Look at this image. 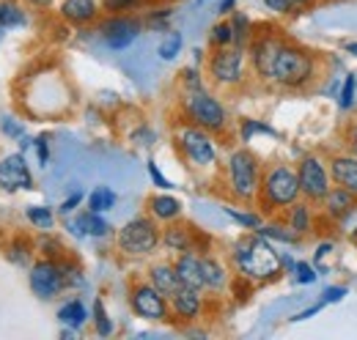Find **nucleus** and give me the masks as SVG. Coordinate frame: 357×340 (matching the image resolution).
Listing matches in <instances>:
<instances>
[{
	"label": "nucleus",
	"instance_id": "f257e3e1",
	"mask_svg": "<svg viewBox=\"0 0 357 340\" xmlns=\"http://www.w3.org/2000/svg\"><path fill=\"white\" fill-rule=\"evenodd\" d=\"M316 72H319V61L311 49L289 42V39H280L272 61H269L264 80L283 91H300L316 80Z\"/></svg>",
	"mask_w": 357,
	"mask_h": 340
},
{
	"label": "nucleus",
	"instance_id": "f03ea898",
	"mask_svg": "<svg viewBox=\"0 0 357 340\" xmlns=\"http://www.w3.org/2000/svg\"><path fill=\"white\" fill-rule=\"evenodd\" d=\"M231 261H234L236 272L245 275V277H250L253 283L275 280L280 275V269H283V261L269 247L267 239L261 233H245V236H239L234 242Z\"/></svg>",
	"mask_w": 357,
	"mask_h": 340
},
{
	"label": "nucleus",
	"instance_id": "7ed1b4c3",
	"mask_svg": "<svg viewBox=\"0 0 357 340\" xmlns=\"http://www.w3.org/2000/svg\"><path fill=\"white\" fill-rule=\"evenodd\" d=\"M294 201H300L297 170L283 165V162L261 168V184H259V198H256L259 212L272 217V214L283 212L286 206H291Z\"/></svg>",
	"mask_w": 357,
	"mask_h": 340
},
{
	"label": "nucleus",
	"instance_id": "20e7f679",
	"mask_svg": "<svg viewBox=\"0 0 357 340\" xmlns=\"http://www.w3.org/2000/svg\"><path fill=\"white\" fill-rule=\"evenodd\" d=\"M228 192L236 203H256L259 184H261V162L250 148H236L228 154L225 162Z\"/></svg>",
	"mask_w": 357,
	"mask_h": 340
},
{
	"label": "nucleus",
	"instance_id": "39448f33",
	"mask_svg": "<svg viewBox=\"0 0 357 340\" xmlns=\"http://www.w3.org/2000/svg\"><path fill=\"white\" fill-rule=\"evenodd\" d=\"M181 110H184L187 124H195V127L206 129L212 134H223L225 129H228V113H225V107L220 105V99H215L206 88L184 91Z\"/></svg>",
	"mask_w": 357,
	"mask_h": 340
},
{
	"label": "nucleus",
	"instance_id": "423d86ee",
	"mask_svg": "<svg viewBox=\"0 0 357 340\" xmlns=\"http://www.w3.org/2000/svg\"><path fill=\"white\" fill-rule=\"evenodd\" d=\"M160 236L162 231L157 228V219L149 214V217H135L130 219L119 236H116V245L124 255H132V258H143V255H151L160 247Z\"/></svg>",
	"mask_w": 357,
	"mask_h": 340
},
{
	"label": "nucleus",
	"instance_id": "0eeeda50",
	"mask_svg": "<svg viewBox=\"0 0 357 340\" xmlns=\"http://www.w3.org/2000/svg\"><path fill=\"white\" fill-rule=\"evenodd\" d=\"M176 146L181 151V157L195 168H209L218 160V146L212 140V132L195 127V124H184L178 129Z\"/></svg>",
	"mask_w": 357,
	"mask_h": 340
},
{
	"label": "nucleus",
	"instance_id": "6e6552de",
	"mask_svg": "<svg viewBox=\"0 0 357 340\" xmlns=\"http://www.w3.org/2000/svg\"><path fill=\"white\" fill-rule=\"evenodd\" d=\"M209 77L215 85L234 88L245 80V47L236 44H225L215 47V52L209 55Z\"/></svg>",
	"mask_w": 357,
	"mask_h": 340
},
{
	"label": "nucleus",
	"instance_id": "1a4fd4ad",
	"mask_svg": "<svg viewBox=\"0 0 357 340\" xmlns=\"http://www.w3.org/2000/svg\"><path fill=\"white\" fill-rule=\"evenodd\" d=\"M297 178H300V195L311 206L324 203V198L330 192V170L319 157H313V154L303 157L297 165Z\"/></svg>",
	"mask_w": 357,
	"mask_h": 340
},
{
	"label": "nucleus",
	"instance_id": "9d476101",
	"mask_svg": "<svg viewBox=\"0 0 357 340\" xmlns=\"http://www.w3.org/2000/svg\"><path fill=\"white\" fill-rule=\"evenodd\" d=\"M160 242L171 250V253H209V236L204 231H198L192 222L184 219H171L160 236Z\"/></svg>",
	"mask_w": 357,
	"mask_h": 340
},
{
	"label": "nucleus",
	"instance_id": "9b49d317",
	"mask_svg": "<svg viewBox=\"0 0 357 340\" xmlns=\"http://www.w3.org/2000/svg\"><path fill=\"white\" fill-rule=\"evenodd\" d=\"M130 307L135 310V316H140L146 321H168L171 318L168 297H162L146 280H132L130 283Z\"/></svg>",
	"mask_w": 357,
	"mask_h": 340
},
{
	"label": "nucleus",
	"instance_id": "f8f14e48",
	"mask_svg": "<svg viewBox=\"0 0 357 340\" xmlns=\"http://www.w3.org/2000/svg\"><path fill=\"white\" fill-rule=\"evenodd\" d=\"M28 283H31V291L39 299H55L63 288V272H61V263L52 261V258H39L31 263V275H28Z\"/></svg>",
	"mask_w": 357,
	"mask_h": 340
},
{
	"label": "nucleus",
	"instance_id": "ddd939ff",
	"mask_svg": "<svg viewBox=\"0 0 357 340\" xmlns=\"http://www.w3.org/2000/svg\"><path fill=\"white\" fill-rule=\"evenodd\" d=\"M143 22L135 20V17H127V14H110L105 22H99V36L105 39L107 47L113 49H124L137 39Z\"/></svg>",
	"mask_w": 357,
	"mask_h": 340
},
{
	"label": "nucleus",
	"instance_id": "4468645a",
	"mask_svg": "<svg viewBox=\"0 0 357 340\" xmlns=\"http://www.w3.org/2000/svg\"><path fill=\"white\" fill-rule=\"evenodd\" d=\"M0 190L17 192V190H33V176L22 154H8L0 160Z\"/></svg>",
	"mask_w": 357,
	"mask_h": 340
},
{
	"label": "nucleus",
	"instance_id": "2eb2a0df",
	"mask_svg": "<svg viewBox=\"0 0 357 340\" xmlns=\"http://www.w3.org/2000/svg\"><path fill=\"white\" fill-rule=\"evenodd\" d=\"M324 217L330 219V222H344L347 217H352L357 209V192L352 190H347V187H330V192H327V198H324Z\"/></svg>",
	"mask_w": 357,
	"mask_h": 340
},
{
	"label": "nucleus",
	"instance_id": "dca6fc26",
	"mask_svg": "<svg viewBox=\"0 0 357 340\" xmlns=\"http://www.w3.org/2000/svg\"><path fill=\"white\" fill-rule=\"evenodd\" d=\"M168 304H171V313L176 318H181V321H195L204 313V297H201V291L187 288V286H181L176 294L168 299Z\"/></svg>",
	"mask_w": 357,
	"mask_h": 340
},
{
	"label": "nucleus",
	"instance_id": "f3484780",
	"mask_svg": "<svg viewBox=\"0 0 357 340\" xmlns=\"http://www.w3.org/2000/svg\"><path fill=\"white\" fill-rule=\"evenodd\" d=\"M330 181L357 192V154H335L330 157Z\"/></svg>",
	"mask_w": 357,
	"mask_h": 340
},
{
	"label": "nucleus",
	"instance_id": "a211bd4d",
	"mask_svg": "<svg viewBox=\"0 0 357 340\" xmlns=\"http://www.w3.org/2000/svg\"><path fill=\"white\" fill-rule=\"evenodd\" d=\"M174 266H176V275L178 280H181V286L195 288V291H204L206 288L204 286V266H201V255L198 253H178Z\"/></svg>",
	"mask_w": 357,
	"mask_h": 340
},
{
	"label": "nucleus",
	"instance_id": "6ab92c4d",
	"mask_svg": "<svg viewBox=\"0 0 357 340\" xmlns=\"http://www.w3.org/2000/svg\"><path fill=\"white\" fill-rule=\"evenodd\" d=\"M283 222H286V228L294 231L300 239H303L305 233H311L313 222H316L311 212V203H308V201H303V203L294 201L291 206H286V209H283Z\"/></svg>",
	"mask_w": 357,
	"mask_h": 340
},
{
	"label": "nucleus",
	"instance_id": "aec40b11",
	"mask_svg": "<svg viewBox=\"0 0 357 340\" xmlns=\"http://www.w3.org/2000/svg\"><path fill=\"white\" fill-rule=\"evenodd\" d=\"M61 17L69 25H91L99 17V6H96V0H63Z\"/></svg>",
	"mask_w": 357,
	"mask_h": 340
},
{
	"label": "nucleus",
	"instance_id": "412c9836",
	"mask_svg": "<svg viewBox=\"0 0 357 340\" xmlns=\"http://www.w3.org/2000/svg\"><path fill=\"white\" fill-rule=\"evenodd\" d=\"M149 283H151L162 297H168V299L181 288V280H178L174 263H154V266L149 269Z\"/></svg>",
	"mask_w": 357,
	"mask_h": 340
},
{
	"label": "nucleus",
	"instance_id": "4be33fe9",
	"mask_svg": "<svg viewBox=\"0 0 357 340\" xmlns=\"http://www.w3.org/2000/svg\"><path fill=\"white\" fill-rule=\"evenodd\" d=\"M201 266H204V286H206V291H215V294L225 291L231 277H228V269H225L223 261L215 258V255L204 253L201 255Z\"/></svg>",
	"mask_w": 357,
	"mask_h": 340
},
{
	"label": "nucleus",
	"instance_id": "5701e85b",
	"mask_svg": "<svg viewBox=\"0 0 357 340\" xmlns=\"http://www.w3.org/2000/svg\"><path fill=\"white\" fill-rule=\"evenodd\" d=\"M69 231L75 233V236H107L110 233V225L99 217V212H83V214H77L72 222H69Z\"/></svg>",
	"mask_w": 357,
	"mask_h": 340
},
{
	"label": "nucleus",
	"instance_id": "b1692460",
	"mask_svg": "<svg viewBox=\"0 0 357 340\" xmlns=\"http://www.w3.org/2000/svg\"><path fill=\"white\" fill-rule=\"evenodd\" d=\"M146 209L157 222H171L181 217V203L171 195H149L146 198Z\"/></svg>",
	"mask_w": 357,
	"mask_h": 340
},
{
	"label": "nucleus",
	"instance_id": "393cba45",
	"mask_svg": "<svg viewBox=\"0 0 357 340\" xmlns=\"http://www.w3.org/2000/svg\"><path fill=\"white\" fill-rule=\"evenodd\" d=\"M33 250H36V242L17 233L11 236L8 247H6V258L14 263V266H31V258H33Z\"/></svg>",
	"mask_w": 357,
	"mask_h": 340
},
{
	"label": "nucleus",
	"instance_id": "a878e982",
	"mask_svg": "<svg viewBox=\"0 0 357 340\" xmlns=\"http://www.w3.org/2000/svg\"><path fill=\"white\" fill-rule=\"evenodd\" d=\"M58 318H61V324H66L69 330H80V327L89 321V310H86V304H83L80 299H69L66 304H61Z\"/></svg>",
	"mask_w": 357,
	"mask_h": 340
},
{
	"label": "nucleus",
	"instance_id": "bb28decb",
	"mask_svg": "<svg viewBox=\"0 0 357 340\" xmlns=\"http://www.w3.org/2000/svg\"><path fill=\"white\" fill-rule=\"evenodd\" d=\"M0 25L3 28H20V25H25V11L14 0H0Z\"/></svg>",
	"mask_w": 357,
	"mask_h": 340
},
{
	"label": "nucleus",
	"instance_id": "cd10ccee",
	"mask_svg": "<svg viewBox=\"0 0 357 340\" xmlns=\"http://www.w3.org/2000/svg\"><path fill=\"white\" fill-rule=\"evenodd\" d=\"M116 206V192L113 190H107V187H96L93 192H91L89 198V209L91 212H107V209H113Z\"/></svg>",
	"mask_w": 357,
	"mask_h": 340
},
{
	"label": "nucleus",
	"instance_id": "c85d7f7f",
	"mask_svg": "<svg viewBox=\"0 0 357 340\" xmlns=\"http://www.w3.org/2000/svg\"><path fill=\"white\" fill-rule=\"evenodd\" d=\"M25 217H28L31 225H36L39 231H50V228L55 225V214H52V209H47V206H28V209H25Z\"/></svg>",
	"mask_w": 357,
	"mask_h": 340
},
{
	"label": "nucleus",
	"instance_id": "c756f323",
	"mask_svg": "<svg viewBox=\"0 0 357 340\" xmlns=\"http://www.w3.org/2000/svg\"><path fill=\"white\" fill-rule=\"evenodd\" d=\"M231 28H234V44H236V47H248V44H250L253 31H250V20H248L245 14H234Z\"/></svg>",
	"mask_w": 357,
	"mask_h": 340
},
{
	"label": "nucleus",
	"instance_id": "7c9ffc66",
	"mask_svg": "<svg viewBox=\"0 0 357 340\" xmlns=\"http://www.w3.org/2000/svg\"><path fill=\"white\" fill-rule=\"evenodd\" d=\"M160 58L162 61H174L178 52H181V33H176V31H171L165 39H162V44H160Z\"/></svg>",
	"mask_w": 357,
	"mask_h": 340
},
{
	"label": "nucleus",
	"instance_id": "2f4dec72",
	"mask_svg": "<svg viewBox=\"0 0 357 340\" xmlns=\"http://www.w3.org/2000/svg\"><path fill=\"white\" fill-rule=\"evenodd\" d=\"M93 324H96V335H102V338H107V335L113 332V324H110V318H107V313H105L102 299L93 302Z\"/></svg>",
	"mask_w": 357,
	"mask_h": 340
},
{
	"label": "nucleus",
	"instance_id": "473e14b6",
	"mask_svg": "<svg viewBox=\"0 0 357 340\" xmlns=\"http://www.w3.org/2000/svg\"><path fill=\"white\" fill-rule=\"evenodd\" d=\"M209 44L212 47H225V44H234V28L231 22H218L209 33Z\"/></svg>",
	"mask_w": 357,
	"mask_h": 340
},
{
	"label": "nucleus",
	"instance_id": "72a5a7b5",
	"mask_svg": "<svg viewBox=\"0 0 357 340\" xmlns=\"http://www.w3.org/2000/svg\"><path fill=\"white\" fill-rule=\"evenodd\" d=\"M39 253L45 255V258H52V261H63V258H66V247H63L58 239L45 236V239L39 242Z\"/></svg>",
	"mask_w": 357,
	"mask_h": 340
},
{
	"label": "nucleus",
	"instance_id": "f704fd0d",
	"mask_svg": "<svg viewBox=\"0 0 357 340\" xmlns=\"http://www.w3.org/2000/svg\"><path fill=\"white\" fill-rule=\"evenodd\" d=\"M259 233H261V236H267V239H280V242H289V245L300 242V236H297L294 231L280 228V225H267V228H259Z\"/></svg>",
	"mask_w": 357,
	"mask_h": 340
},
{
	"label": "nucleus",
	"instance_id": "c9c22d12",
	"mask_svg": "<svg viewBox=\"0 0 357 340\" xmlns=\"http://www.w3.org/2000/svg\"><path fill=\"white\" fill-rule=\"evenodd\" d=\"M143 0H102V8L107 11V14H127V11H132L137 8Z\"/></svg>",
	"mask_w": 357,
	"mask_h": 340
},
{
	"label": "nucleus",
	"instance_id": "e433bc0d",
	"mask_svg": "<svg viewBox=\"0 0 357 340\" xmlns=\"http://www.w3.org/2000/svg\"><path fill=\"white\" fill-rule=\"evenodd\" d=\"M225 214L231 217V219H236L239 225H245V228H261V214H245V212H236V209H225Z\"/></svg>",
	"mask_w": 357,
	"mask_h": 340
},
{
	"label": "nucleus",
	"instance_id": "4c0bfd02",
	"mask_svg": "<svg viewBox=\"0 0 357 340\" xmlns=\"http://www.w3.org/2000/svg\"><path fill=\"white\" fill-rule=\"evenodd\" d=\"M355 105V75H347V83L341 91V110H352Z\"/></svg>",
	"mask_w": 357,
	"mask_h": 340
},
{
	"label": "nucleus",
	"instance_id": "58836bf2",
	"mask_svg": "<svg viewBox=\"0 0 357 340\" xmlns=\"http://www.w3.org/2000/svg\"><path fill=\"white\" fill-rule=\"evenodd\" d=\"M168 20H171V8H160L146 20V25L154 31H162V28H168Z\"/></svg>",
	"mask_w": 357,
	"mask_h": 340
},
{
	"label": "nucleus",
	"instance_id": "ea45409f",
	"mask_svg": "<svg viewBox=\"0 0 357 340\" xmlns=\"http://www.w3.org/2000/svg\"><path fill=\"white\" fill-rule=\"evenodd\" d=\"M181 85H184V91H198V88H204V80H201L198 69H184V72H181Z\"/></svg>",
	"mask_w": 357,
	"mask_h": 340
},
{
	"label": "nucleus",
	"instance_id": "a19ab883",
	"mask_svg": "<svg viewBox=\"0 0 357 340\" xmlns=\"http://www.w3.org/2000/svg\"><path fill=\"white\" fill-rule=\"evenodd\" d=\"M264 6L275 14H294V3L291 0H264Z\"/></svg>",
	"mask_w": 357,
	"mask_h": 340
},
{
	"label": "nucleus",
	"instance_id": "79ce46f5",
	"mask_svg": "<svg viewBox=\"0 0 357 340\" xmlns=\"http://www.w3.org/2000/svg\"><path fill=\"white\" fill-rule=\"evenodd\" d=\"M33 146H36V151H39V162L47 165V162H50V134H39Z\"/></svg>",
	"mask_w": 357,
	"mask_h": 340
},
{
	"label": "nucleus",
	"instance_id": "37998d69",
	"mask_svg": "<svg viewBox=\"0 0 357 340\" xmlns=\"http://www.w3.org/2000/svg\"><path fill=\"white\" fill-rule=\"evenodd\" d=\"M294 275H297V283H305V286L316 280V272H313L308 263H297L294 266Z\"/></svg>",
	"mask_w": 357,
	"mask_h": 340
},
{
	"label": "nucleus",
	"instance_id": "c03bdc74",
	"mask_svg": "<svg viewBox=\"0 0 357 340\" xmlns=\"http://www.w3.org/2000/svg\"><path fill=\"white\" fill-rule=\"evenodd\" d=\"M149 176H151V181H154L157 187H162V190H168V187H171V181H168V178H165V176L157 170V165H154V162H149Z\"/></svg>",
	"mask_w": 357,
	"mask_h": 340
},
{
	"label": "nucleus",
	"instance_id": "a18cd8bd",
	"mask_svg": "<svg viewBox=\"0 0 357 340\" xmlns=\"http://www.w3.org/2000/svg\"><path fill=\"white\" fill-rule=\"evenodd\" d=\"M347 146H349V154H357V118L347 129Z\"/></svg>",
	"mask_w": 357,
	"mask_h": 340
},
{
	"label": "nucleus",
	"instance_id": "49530a36",
	"mask_svg": "<svg viewBox=\"0 0 357 340\" xmlns=\"http://www.w3.org/2000/svg\"><path fill=\"white\" fill-rule=\"evenodd\" d=\"M321 297H324V302H338L341 297H347V288H327ZM324 302H321V304H324Z\"/></svg>",
	"mask_w": 357,
	"mask_h": 340
},
{
	"label": "nucleus",
	"instance_id": "de8ad7c7",
	"mask_svg": "<svg viewBox=\"0 0 357 340\" xmlns=\"http://www.w3.org/2000/svg\"><path fill=\"white\" fill-rule=\"evenodd\" d=\"M80 201H83V195H80V192H75V195H72V198H69V201H66V203L61 206V212L69 214L72 209H77V203H80Z\"/></svg>",
	"mask_w": 357,
	"mask_h": 340
},
{
	"label": "nucleus",
	"instance_id": "09e8293b",
	"mask_svg": "<svg viewBox=\"0 0 357 340\" xmlns=\"http://www.w3.org/2000/svg\"><path fill=\"white\" fill-rule=\"evenodd\" d=\"M234 6H236V0H220L218 14H231V11H234Z\"/></svg>",
	"mask_w": 357,
	"mask_h": 340
},
{
	"label": "nucleus",
	"instance_id": "8fccbe9b",
	"mask_svg": "<svg viewBox=\"0 0 357 340\" xmlns=\"http://www.w3.org/2000/svg\"><path fill=\"white\" fill-rule=\"evenodd\" d=\"M321 310V304H313V307H308V310H303L300 316H294V321H303V318H308V316H313V313H319Z\"/></svg>",
	"mask_w": 357,
	"mask_h": 340
},
{
	"label": "nucleus",
	"instance_id": "3c124183",
	"mask_svg": "<svg viewBox=\"0 0 357 340\" xmlns=\"http://www.w3.org/2000/svg\"><path fill=\"white\" fill-rule=\"evenodd\" d=\"M330 250H333V245H330V242H324V245H319V250H316V261H321V258H324V255L330 253Z\"/></svg>",
	"mask_w": 357,
	"mask_h": 340
},
{
	"label": "nucleus",
	"instance_id": "603ef678",
	"mask_svg": "<svg viewBox=\"0 0 357 340\" xmlns=\"http://www.w3.org/2000/svg\"><path fill=\"white\" fill-rule=\"evenodd\" d=\"M31 6H36V8H50L52 6V0H28Z\"/></svg>",
	"mask_w": 357,
	"mask_h": 340
},
{
	"label": "nucleus",
	"instance_id": "864d4df0",
	"mask_svg": "<svg viewBox=\"0 0 357 340\" xmlns=\"http://www.w3.org/2000/svg\"><path fill=\"white\" fill-rule=\"evenodd\" d=\"M344 49H347V52H349V55H355V58H357V42L344 44Z\"/></svg>",
	"mask_w": 357,
	"mask_h": 340
},
{
	"label": "nucleus",
	"instance_id": "5fc2aeb1",
	"mask_svg": "<svg viewBox=\"0 0 357 340\" xmlns=\"http://www.w3.org/2000/svg\"><path fill=\"white\" fill-rule=\"evenodd\" d=\"M291 3H294V6H303V8H311L316 0H291Z\"/></svg>",
	"mask_w": 357,
	"mask_h": 340
},
{
	"label": "nucleus",
	"instance_id": "6e6d98bb",
	"mask_svg": "<svg viewBox=\"0 0 357 340\" xmlns=\"http://www.w3.org/2000/svg\"><path fill=\"white\" fill-rule=\"evenodd\" d=\"M6 134H20V127H14V124H6Z\"/></svg>",
	"mask_w": 357,
	"mask_h": 340
},
{
	"label": "nucleus",
	"instance_id": "4d7b16f0",
	"mask_svg": "<svg viewBox=\"0 0 357 340\" xmlns=\"http://www.w3.org/2000/svg\"><path fill=\"white\" fill-rule=\"evenodd\" d=\"M3 31H6V28H3V25H0V36H3Z\"/></svg>",
	"mask_w": 357,
	"mask_h": 340
},
{
	"label": "nucleus",
	"instance_id": "13d9d810",
	"mask_svg": "<svg viewBox=\"0 0 357 340\" xmlns=\"http://www.w3.org/2000/svg\"><path fill=\"white\" fill-rule=\"evenodd\" d=\"M355 242H357V236H355Z\"/></svg>",
	"mask_w": 357,
	"mask_h": 340
}]
</instances>
